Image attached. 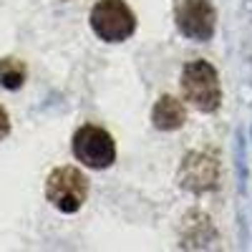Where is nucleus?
Instances as JSON below:
<instances>
[{
    "instance_id": "obj_1",
    "label": "nucleus",
    "mask_w": 252,
    "mask_h": 252,
    "mask_svg": "<svg viewBox=\"0 0 252 252\" xmlns=\"http://www.w3.org/2000/svg\"><path fill=\"white\" fill-rule=\"evenodd\" d=\"M182 94L189 106L202 114H212L222 106V86L215 66L207 61H192L182 68Z\"/></svg>"
},
{
    "instance_id": "obj_2",
    "label": "nucleus",
    "mask_w": 252,
    "mask_h": 252,
    "mask_svg": "<svg viewBox=\"0 0 252 252\" xmlns=\"http://www.w3.org/2000/svg\"><path fill=\"white\" fill-rule=\"evenodd\" d=\"M89 197V179L76 166H58L46 179V199L63 215H73Z\"/></svg>"
},
{
    "instance_id": "obj_3",
    "label": "nucleus",
    "mask_w": 252,
    "mask_h": 252,
    "mask_svg": "<svg viewBox=\"0 0 252 252\" xmlns=\"http://www.w3.org/2000/svg\"><path fill=\"white\" fill-rule=\"evenodd\" d=\"M91 28L106 43H121L136 31V15L124 0H98L91 10Z\"/></svg>"
},
{
    "instance_id": "obj_4",
    "label": "nucleus",
    "mask_w": 252,
    "mask_h": 252,
    "mask_svg": "<svg viewBox=\"0 0 252 252\" xmlns=\"http://www.w3.org/2000/svg\"><path fill=\"white\" fill-rule=\"evenodd\" d=\"M177 182L182 189L192 194H204V192H212L220 184V159L215 152H189L182 164H179V172H177Z\"/></svg>"
},
{
    "instance_id": "obj_5",
    "label": "nucleus",
    "mask_w": 252,
    "mask_h": 252,
    "mask_svg": "<svg viewBox=\"0 0 252 252\" xmlns=\"http://www.w3.org/2000/svg\"><path fill=\"white\" fill-rule=\"evenodd\" d=\"M73 154L89 169H106L116 159V144L106 129L86 124L73 134Z\"/></svg>"
},
{
    "instance_id": "obj_6",
    "label": "nucleus",
    "mask_w": 252,
    "mask_h": 252,
    "mask_svg": "<svg viewBox=\"0 0 252 252\" xmlns=\"http://www.w3.org/2000/svg\"><path fill=\"white\" fill-rule=\"evenodd\" d=\"M174 20L184 38L207 43V40H212L217 28V10L209 0H179Z\"/></svg>"
},
{
    "instance_id": "obj_7",
    "label": "nucleus",
    "mask_w": 252,
    "mask_h": 252,
    "mask_svg": "<svg viewBox=\"0 0 252 252\" xmlns=\"http://www.w3.org/2000/svg\"><path fill=\"white\" fill-rule=\"evenodd\" d=\"M187 121V109L184 103L174 96H161L154 103V111H152V124L157 126L159 131H174L182 129Z\"/></svg>"
},
{
    "instance_id": "obj_8",
    "label": "nucleus",
    "mask_w": 252,
    "mask_h": 252,
    "mask_svg": "<svg viewBox=\"0 0 252 252\" xmlns=\"http://www.w3.org/2000/svg\"><path fill=\"white\" fill-rule=\"evenodd\" d=\"M194 212L184 217V229L187 235L182 237V247H207L209 240H215V229H212V222H209V217H204L199 212V222H194Z\"/></svg>"
},
{
    "instance_id": "obj_9",
    "label": "nucleus",
    "mask_w": 252,
    "mask_h": 252,
    "mask_svg": "<svg viewBox=\"0 0 252 252\" xmlns=\"http://www.w3.org/2000/svg\"><path fill=\"white\" fill-rule=\"evenodd\" d=\"M26 83V66L18 58H3L0 61V86L15 91Z\"/></svg>"
},
{
    "instance_id": "obj_10",
    "label": "nucleus",
    "mask_w": 252,
    "mask_h": 252,
    "mask_svg": "<svg viewBox=\"0 0 252 252\" xmlns=\"http://www.w3.org/2000/svg\"><path fill=\"white\" fill-rule=\"evenodd\" d=\"M8 131H10V119H8L5 109L0 106V141H3V139L8 136Z\"/></svg>"
}]
</instances>
